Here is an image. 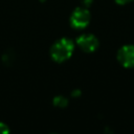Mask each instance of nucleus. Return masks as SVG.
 <instances>
[{"label":"nucleus","instance_id":"nucleus-1","mask_svg":"<svg viewBox=\"0 0 134 134\" xmlns=\"http://www.w3.org/2000/svg\"><path fill=\"white\" fill-rule=\"evenodd\" d=\"M74 44L68 38H62L53 43L50 48V55L53 61L58 63H62L68 60L73 52Z\"/></svg>","mask_w":134,"mask_h":134},{"label":"nucleus","instance_id":"nucleus-2","mask_svg":"<svg viewBox=\"0 0 134 134\" xmlns=\"http://www.w3.org/2000/svg\"><path fill=\"white\" fill-rule=\"evenodd\" d=\"M90 22V13L86 7H77L70 16V24L73 28H85Z\"/></svg>","mask_w":134,"mask_h":134},{"label":"nucleus","instance_id":"nucleus-3","mask_svg":"<svg viewBox=\"0 0 134 134\" xmlns=\"http://www.w3.org/2000/svg\"><path fill=\"white\" fill-rule=\"evenodd\" d=\"M76 44L85 52H93L98 47V40L91 34H84L76 39Z\"/></svg>","mask_w":134,"mask_h":134},{"label":"nucleus","instance_id":"nucleus-4","mask_svg":"<svg viewBox=\"0 0 134 134\" xmlns=\"http://www.w3.org/2000/svg\"><path fill=\"white\" fill-rule=\"evenodd\" d=\"M119 63L125 67H134V45H125L117 52Z\"/></svg>","mask_w":134,"mask_h":134},{"label":"nucleus","instance_id":"nucleus-5","mask_svg":"<svg viewBox=\"0 0 134 134\" xmlns=\"http://www.w3.org/2000/svg\"><path fill=\"white\" fill-rule=\"evenodd\" d=\"M67 104H68L67 98H65V97L62 96V95H58V96H55V97L53 98V105L57 106V107L63 108V107H65Z\"/></svg>","mask_w":134,"mask_h":134},{"label":"nucleus","instance_id":"nucleus-6","mask_svg":"<svg viewBox=\"0 0 134 134\" xmlns=\"http://www.w3.org/2000/svg\"><path fill=\"white\" fill-rule=\"evenodd\" d=\"M0 134H9L8 127L2 121H0Z\"/></svg>","mask_w":134,"mask_h":134},{"label":"nucleus","instance_id":"nucleus-7","mask_svg":"<svg viewBox=\"0 0 134 134\" xmlns=\"http://www.w3.org/2000/svg\"><path fill=\"white\" fill-rule=\"evenodd\" d=\"M132 0H115V2L117 3V4H126V3H128V2H131Z\"/></svg>","mask_w":134,"mask_h":134},{"label":"nucleus","instance_id":"nucleus-8","mask_svg":"<svg viewBox=\"0 0 134 134\" xmlns=\"http://www.w3.org/2000/svg\"><path fill=\"white\" fill-rule=\"evenodd\" d=\"M82 2H83V4L85 6H89L92 3V0H82Z\"/></svg>","mask_w":134,"mask_h":134}]
</instances>
